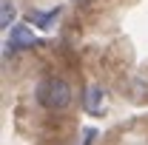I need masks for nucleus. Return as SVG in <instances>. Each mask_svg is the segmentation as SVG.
Segmentation results:
<instances>
[{"instance_id": "39448f33", "label": "nucleus", "mask_w": 148, "mask_h": 145, "mask_svg": "<svg viewBox=\"0 0 148 145\" xmlns=\"http://www.w3.org/2000/svg\"><path fill=\"white\" fill-rule=\"evenodd\" d=\"M14 17H17V9L12 0H3V9H0V26L3 29H12L14 26Z\"/></svg>"}, {"instance_id": "f257e3e1", "label": "nucleus", "mask_w": 148, "mask_h": 145, "mask_svg": "<svg viewBox=\"0 0 148 145\" xmlns=\"http://www.w3.org/2000/svg\"><path fill=\"white\" fill-rule=\"evenodd\" d=\"M34 97L46 111H66L74 100V91L71 83L63 77H43L34 88Z\"/></svg>"}, {"instance_id": "423d86ee", "label": "nucleus", "mask_w": 148, "mask_h": 145, "mask_svg": "<svg viewBox=\"0 0 148 145\" xmlns=\"http://www.w3.org/2000/svg\"><path fill=\"white\" fill-rule=\"evenodd\" d=\"M97 137H100L97 128H86V131H83V142H80V145H94V142H97Z\"/></svg>"}, {"instance_id": "7ed1b4c3", "label": "nucleus", "mask_w": 148, "mask_h": 145, "mask_svg": "<svg viewBox=\"0 0 148 145\" xmlns=\"http://www.w3.org/2000/svg\"><path fill=\"white\" fill-rule=\"evenodd\" d=\"M103 105H106V94H103V88L100 85H86V91H83V108L88 111V114H103Z\"/></svg>"}, {"instance_id": "20e7f679", "label": "nucleus", "mask_w": 148, "mask_h": 145, "mask_svg": "<svg viewBox=\"0 0 148 145\" xmlns=\"http://www.w3.org/2000/svg\"><path fill=\"white\" fill-rule=\"evenodd\" d=\"M60 17V9H51V12H40V9H32V12H26V23H32L37 29H43V31H49L51 26H54V20Z\"/></svg>"}, {"instance_id": "f03ea898", "label": "nucleus", "mask_w": 148, "mask_h": 145, "mask_svg": "<svg viewBox=\"0 0 148 145\" xmlns=\"http://www.w3.org/2000/svg\"><path fill=\"white\" fill-rule=\"evenodd\" d=\"M32 46H37V37H34V31L29 29V23H14V26L9 29L6 51L14 54V51H20V49H32Z\"/></svg>"}]
</instances>
